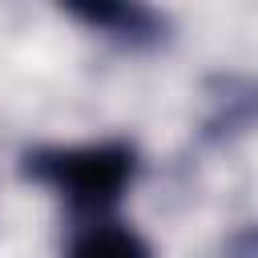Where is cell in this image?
I'll list each match as a JSON object with an SVG mask.
<instances>
[{
	"label": "cell",
	"mask_w": 258,
	"mask_h": 258,
	"mask_svg": "<svg viewBox=\"0 0 258 258\" xmlns=\"http://www.w3.org/2000/svg\"><path fill=\"white\" fill-rule=\"evenodd\" d=\"M69 258H153V254L129 226H93L73 242Z\"/></svg>",
	"instance_id": "obj_3"
},
{
	"label": "cell",
	"mask_w": 258,
	"mask_h": 258,
	"mask_svg": "<svg viewBox=\"0 0 258 258\" xmlns=\"http://www.w3.org/2000/svg\"><path fill=\"white\" fill-rule=\"evenodd\" d=\"M137 153L125 141H101V145H73V149H36L24 157V173L36 181H48L81 210H105L113 206L125 185L133 181Z\"/></svg>",
	"instance_id": "obj_1"
},
{
	"label": "cell",
	"mask_w": 258,
	"mask_h": 258,
	"mask_svg": "<svg viewBox=\"0 0 258 258\" xmlns=\"http://www.w3.org/2000/svg\"><path fill=\"white\" fill-rule=\"evenodd\" d=\"M64 12L93 24V28L129 36V40H153L165 28V20L157 12H149V8H141V4H69Z\"/></svg>",
	"instance_id": "obj_2"
}]
</instances>
